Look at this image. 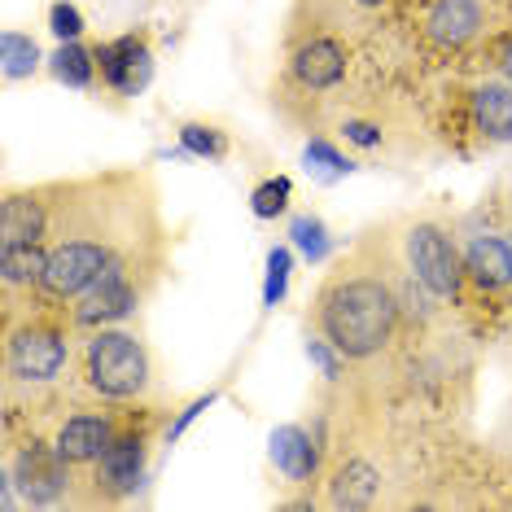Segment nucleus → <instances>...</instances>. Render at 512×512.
<instances>
[{
    "instance_id": "4",
    "label": "nucleus",
    "mask_w": 512,
    "mask_h": 512,
    "mask_svg": "<svg viewBox=\"0 0 512 512\" xmlns=\"http://www.w3.org/2000/svg\"><path fill=\"white\" fill-rule=\"evenodd\" d=\"M355 44L337 31H307L285 40V62L272 84V106L298 127H324V119L355 92Z\"/></svg>"
},
{
    "instance_id": "16",
    "label": "nucleus",
    "mask_w": 512,
    "mask_h": 512,
    "mask_svg": "<svg viewBox=\"0 0 512 512\" xmlns=\"http://www.w3.org/2000/svg\"><path fill=\"white\" fill-rule=\"evenodd\" d=\"M57 193L62 184H27V189H5L0 202V241H31V246H49Z\"/></svg>"
},
{
    "instance_id": "14",
    "label": "nucleus",
    "mask_w": 512,
    "mask_h": 512,
    "mask_svg": "<svg viewBox=\"0 0 512 512\" xmlns=\"http://www.w3.org/2000/svg\"><path fill=\"white\" fill-rule=\"evenodd\" d=\"M390 9L394 0H294L285 18V40L307 36V31H337V36L364 40Z\"/></svg>"
},
{
    "instance_id": "8",
    "label": "nucleus",
    "mask_w": 512,
    "mask_h": 512,
    "mask_svg": "<svg viewBox=\"0 0 512 512\" xmlns=\"http://www.w3.org/2000/svg\"><path fill=\"white\" fill-rule=\"evenodd\" d=\"M403 272L438 307H464V246L442 215H407L390 224Z\"/></svg>"
},
{
    "instance_id": "26",
    "label": "nucleus",
    "mask_w": 512,
    "mask_h": 512,
    "mask_svg": "<svg viewBox=\"0 0 512 512\" xmlns=\"http://www.w3.org/2000/svg\"><path fill=\"white\" fill-rule=\"evenodd\" d=\"M486 53H491L495 71L512 84V27H495V36H491V44H486Z\"/></svg>"
},
{
    "instance_id": "11",
    "label": "nucleus",
    "mask_w": 512,
    "mask_h": 512,
    "mask_svg": "<svg viewBox=\"0 0 512 512\" xmlns=\"http://www.w3.org/2000/svg\"><path fill=\"white\" fill-rule=\"evenodd\" d=\"M5 508H79V473L53 451L49 438H18L9 429V447H5Z\"/></svg>"
},
{
    "instance_id": "22",
    "label": "nucleus",
    "mask_w": 512,
    "mask_h": 512,
    "mask_svg": "<svg viewBox=\"0 0 512 512\" xmlns=\"http://www.w3.org/2000/svg\"><path fill=\"white\" fill-rule=\"evenodd\" d=\"M289 202H294V184H289V176H272L250 193V211L259 219H281L289 211Z\"/></svg>"
},
{
    "instance_id": "12",
    "label": "nucleus",
    "mask_w": 512,
    "mask_h": 512,
    "mask_svg": "<svg viewBox=\"0 0 512 512\" xmlns=\"http://www.w3.org/2000/svg\"><path fill=\"white\" fill-rule=\"evenodd\" d=\"M127 416H132V407H114V403L88 399L84 407H71V412L53 425L49 442H53L57 456H62L79 477H84L92 464L110 451V442L119 438V429L127 425Z\"/></svg>"
},
{
    "instance_id": "18",
    "label": "nucleus",
    "mask_w": 512,
    "mask_h": 512,
    "mask_svg": "<svg viewBox=\"0 0 512 512\" xmlns=\"http://www.w3.org/2000/svg\"><path fill=\"white\" fill-rule=\"evenodd\" d=\"M324 447L307 425H285L272 434V469L285 477L289 486H311L320 473Z\"/></svg>"
},
{
    "instance_id": "25",
    "label": "nucleus",
    "mask_w": 512,
    "mask_h": 512,
    "mask_svg": "<svg viewBox=\"0 0 512 512\" xmlns=\"http://www.w3.org/2000/svg\"><path fill=\"white\" fill-rule=\"evenodd\" d=\"M285 285H289V250L285 246H272V254H267V307H276V302L285 298Z\"/></svg>"
},
{
    "instance_id": "13",
    "label": "nucleus",
    "mask_w": 512,
    "mask_h": 512,
    "mask_svg": "<svg viewBox=\"0 0 512 512\" xmlns=\"http://www.w3.org/2000/svg\"><path fill=\"white\" fill-rule=\"evenodd\" d=\"M464 307L469 298L486 307H504L512 298V246L504 228H464Z\"/></svg>"
},
{
    "instance_id": "6",
    "label": "nucleus",
    "mask_w": 512,
    "mask_h": 512,
    "mask_svg": "<svg viewBox=\"0 0 512 512\" xmlns=\"http://www.w3.org/2000/svg\"><path fill=\"white\" fill-rule=\"evenodd\" d=\"M320 136H333L346 154L372 162L421 158V119L390 92L355 88L351 97L324 119Z\"/></svg>"
},
{
    "instance_id": "21",
    "label": "nucleus",
    "mask_w": 512,
    "mask_h": 512,
    "mask_svg": "<svg viewBox=\"0 0 512 512\" xmlns=\"http://www.w3.org/2000/svg\"><path fill=\"white\" fill-rule=\"evenodd\" d=\"M180 145H184V154H193V158L224 162L232 149V136L215 123H180Z\"/></svg>"
},
{
    "instance_id": "27",
    "label": "nucleus",
    "mask_w": 512,
    "mask_h": 512,
    "mask_svg": "<svg viewBox=\"0 0 512 512\" xmlns=\"http://www.w3.org/2000/svg\"><path fill=\"white\" fill-rule=\"evenodd\" d=\"M211 403H215V394H202V399H193V403H189V407H184V412L176 416V421L167 425V442H176V438L184 434V429H189V425H193L197 416H202V412H206V407H211Z\"/></svg>"
},
{
    "instance_id": "24",
    "label": "nucleus",
    "mask_w": 512,
    "mask_h": 512,
    "mask_svg": "<svg viewBox=\"0 0 512 512\" xmlns=\"http://www.w3.org/2000/svg\"><path fill=\"white\" fill-rule=\"evenodd\" d=\"M49 31L57 40H79L84 36V14H79V5H71V0H53L49 5Z\"/></svg>"
},
{
    "instance_id": "10",
    "label": "nucleus",
    "mask_w": 512,
    "mask_h": 512,
    "mask_svg": "<svg viewBox=\"0 0 512 512\" xmlns=\"http://www.w3.org/2000/svg\"><path fill=\"white\" fill-rule=\"evenodd\" d=\"M158 412H162V403L141 407V416L132 407V416L119 429V438L110 442V451L79 477V508H97V504L114 508L136 495V486L145 482V469H149V451H154Z\"/></svg>"
},
{
    "instance_id": "19",
    "label": "nucleus",
    "mask_w": 512,
    "mask_h": 512,
    "mask_svg": "<svg viewBox=\"0 0 512 512\" xmlns=\"http://www.w3.org/2000/svg\"><path fill=\"white\" fill-rule=\"evenodd\" d=\"M57 84L75 88V92H97L101 88V71H97V49H88L84 40H62L53 49V57L44 62Z\"/></svg>"
},
{
    "instance_id": "17",
    "label": "nucleus",
    "mask_w": 512,
    "mask_h": 512,
    "mask_svg": "<svg viewBox=\"0 0 512 512\" xmlns=\"http://www.w3.org/2000/svg\"><path fill=\"white\" fill-rule=\"evenodd\" d=\"M464 123L477 145H512V84L504 75H486L464 88Z\"/></svg>"
},
{
    "instance_id": "2",
    "label": "nucleus",
    "mask_w": 512,
    "mask_h": 512,
    "mask_svg": "<svg viewBox=\"0 0 512 512\" xmlns=\"http://www.w3.org/2000/svg\"><path fill=\"white\" fill-rule=\"evenodd\" d=\"M412 276L403 272L394 232H364L337 259L311 294V329L329 351L351 368H381L399 355L403 337L416 329Z\"/></svg>"
},
{
    "instance_id": "20",
    "label": "nucleus",
    "mask_w": 512,
    "mask_h": 512,
    "mask_svg": "<svg viewBox=\"0 0 512 512\" xmlns=\"http://www.w3.org/2000/svg\"><path fill=\"white\" fill-rule=\"evenodd\" d=\"M0 62H5V79L9 84H18V79H31L40 71V62H49V57L40 53V44L31 31H18L9 27L5 36H0Z\"/></svg>"
},
{
    "instance_id": "3",
    "label": "nucleus",
    "mask_w": 512,
    "mask_h": 512,
    "mask_svg": "<svg viewBox=\"0 0 512 512\" xmlns=\"http://www.w3.org/2000/svg\"><path fill=\"white\" fill-rule=\"evenodd\" d=\"M79 329L66 307L22 302L5 307V342H0V381H5V412H40L75 372Z\"/></svg>"
},
{
    "instance_id": "23",
    "label": "nucleus",
    "mask_w": 512,
    "mask_h": 512,
    "mask_svg": "<svg viewBox=\"0 0 512 512\" xmlns=\"http://www.w3.org/2000/svg\"><path fill=\"white\" fill-rule=\"evenodd\" d=\"M294 241H298V250L307 254L311 263H320L324 254H329V228H324L316 215H298L294 219Z\"/></svg>"
},
{
    "instance_id": "9",
    "label": "nucleus",
    "mask_w": 512,
    "mask_h": 512,
    "mask_svg": "<svg viewBox=\"0 0 512 512\" xmlns=\"http://www.w3.org/2000/svg\"><path fill=\"white\" fill-rule=\"evenodd\" d=\"M412 40L438 62H460L495 36V0H394Z\"/></svg>"
},
{
    "instance_id": "28",
    "label": "nucleus",
    "mask_w": 512,
    "mask_h": 512,
    "mask_svg": "<svg viewBox=\"0 0 512 512\" xmlns=\"http://www.w3.org/2000/svg\"><path fill=\"white\" fill-rule=\"evenodd\" d=\"M504 237H508V246H512V219H508V224H504Z\"/></svg>"
},
{
    "instance_id": "15",
    "label": "nucleus",
    "mask_w": 512,
    "mask_h": 512,
    "mask_svg": "<svg viewBox=\"0 0 512 512\" xmlns=\"http://www.w3.org/2000/svg\"><path fill=\"white\" fill-rule=\"evenodd\" d=\"M97 71H101V88L114 101H132L136 92H145L149 75H154V49H149L145 31H127L106 44H97Z\"/></svg>"
},
{
    "instance_id": "7",
    "label": "nucleus",
    "mask_w": 512,
    "mask_h": 512,
    "mask_svg": "<svg viewBox=\"0 0 512 512\" xmlns=\"http://www.w3.org/2000/svg\"><path fill=\"white\" fill-rule=\"evenodd\" d=\"M167 254H171V237L119 254V259L101 272V281L92 285L75 307H66L71 311V324L75 329L127 324L149 302V294L162 285V276H167Z\"/></svg>"
},
{
    "instance_id": "1",
    "label": "nucleus",
    "mask_w": 512,
    "mask_h": 512,
    "mask_svg": "<svg viewBox=\"0 0 512 512\" xmlns=\"http://www.w3.org/2000/svg\"><path fill=\"white\" fill-rule=\"evenodd\" d=\"M57 215L49 232L40 302L75 307L119 254L167 237L158 211V184L149 171H106V176L57 180Z\"/></svg>"
},
{
    "instance_id": "5",
    "label": "nucleus",
    "mask_w": 512,
    "mask_h": 512,
    "mask_svg": "<svg viewBox=\"0 0 512 512\" xmlns=\"http://www.w3.org/2000/svg\"><path fill=\"white\" fill-rule=\"evenodd\" d=\"M75 386L84 399L114 407H149L162 403L167 381L154 346L127 324L79 329L75 342Z\"/></svg>"
}]
</instances>
